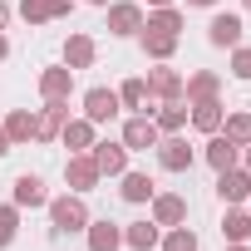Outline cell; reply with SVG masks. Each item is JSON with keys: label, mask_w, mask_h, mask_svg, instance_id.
<instances>
[{"label": "cell", "mask_w": 251, "mask_h": 251, "mask_svg": "<svg viewBox=\"0 0 251 251\" xmlns=\"http://www.w3.org/2000/svg\"><path fill=\"white\" fill-rule=\"evenodd\" d=\"M45 207H50V226H54L59 236H69V231H84V226H89V207H84V197H79V192L50 197Z\"/></svg>", "instance_id": "cell-1"}, {"label": "cell", "mask_w": 251, "mask_h": 251, "mask_svg": "<svg viewBox=\"0 0 251 251\" xmlns=\"http://www.w3.org/2000/svg\"><path fill=\"white\" fill-rule=\"evenodd\" d=\"M153 158H158V168H163V173H187L197 153L187 148V138H182V133H163V138H158V148H153Z\"/></svg>", "instance_id": "cell-2"}, {"label": "cell", "mask_w": 251, "mask_h": 251, "mask_svg": "<svg viewBox=\"0 0 251 251\" xmlns=\"http://www.w3.org/2000/svg\"><path fill=\"white\" fill-rule=\"evenodd\" d=\"M64 182H69V192H94L99 182H103V173H99V163L89 158V153H69V163H64Z\"/></svg>", "instance_id": "cell-3"}, {"label": "cell", "mask_w": 251, "mask_h": 251, "mask_svg": "<svg viewBox=\"0 0 251 251\" xmlns=\"http://www.w3.org/2000/svg\"><path fill=\"white\" fill-rule=\"evenodd\" d=\"M138 30H143V5H138V0H113V5H108V35L128 40Z\"/></svg>", "instance_id": "cell-4"}, {"label": "cell", "mask_w": 251, "mask_h": 251, "mask_svg": "<svg viewBox=\"0 0 251 251\" xmlns=\"http://www.w3.org/2000/svg\"><path fill=\"white\" fill-rule=\"evenodd\" d=\"M158 123L148 118V113H133L128 123H123V148H128V153H148V148H158Z\"/></svg>", "instance_id": "cell-5"}, {"label": "cell", "mask_w": 251, "mask_h": 251, "mask_svg": "<svg viewBox=\"0 0 251 251\" xmlns=\"http://www.w3.org/2000/svg\"><path fill=\"white\" fill-rule=\"evenodd\" d=\"M69 123V99H59V103H45L40 113H35V143H59V128Z\"/></svg>", "instance_id": "cell-6"}, {"label": "cell", "mask_w": 251, "mask_h": 251, "mask_svg": "<svg viewBox=\"0 0 251 251\" xmlns=\"http://www.w3.org/2000/svg\"><path fill=\"white\" fill-rule=\"evenodd\" d=\"M118 89H103V84H94L89 94H84V118L89 123H108V118H118Z\"/></svg>", "instance_id": "cell-7"}, {"label": "cell", "mask_w": 251, "mask_h": 251, "mask_svg": "<svg viewBox=\"0 0 251 251\" xmlns=\"http://www.w3.org/2000/svg\"><path fill=\"white\" fill-rule=\"evenodd\" d=\"M246 192H251V173L236 163V168H226V173H217V197L226 202V207H246Z\"/></svg>", "instance_id": "cell-8"}, {"label": "cell", "mask_w": 251, "mask_h": 251, "mask_svg": "<svg viewBox=\"0 0 251 251\" xmlns=\"http://www.w3.org/2000/svg\"><path fill=\"white\" fill-rule=\"evenodd\" d=\"M89 158L99 163V173H103V177H123V173H128V148H123V138H118V143H108V138H103V143H94V148H89Z\"/></svg>", "instance_id": "cell-9"}, {"label": "cell", "mask_w": 251, "mask_h": 251, "mask_svg": "<svg viewBox=\"0 0 251 251\" xmlns=\"http://www.w3.org/2000/svg\"><path fill=\"white\" fill-rule=\"evenodd\" d=\"M74 94V69L69 64H54V69H40V99L45 103H59Z\"/></svg>", "instance_id": "cell-10"}, {"label": "cell", "mask_w": 251, "mask_h": 251, "mask_svg": "<svg viewBox=\"0 0 251 251\" xmlns=\"http://www.w3.org/2000/svg\"><path fill=\"white\" fill-rule=\"evenodd\" d=\"M148 99H158V103H168V99H182V74L173 69V64H158V69H148Z\"/></svg>", "instance_id": "cell-11"}, {"label": "cell", "mask_w": 251, "mask_h": 251, "mask_svg": "<svg viewBox=\"0 0 251 251\" xmlns=\"http://www.w3.org/2000/svg\"><path fill=\"white\" fill-rule=\"evenodd\" d=\"M202 158L212 163V173H226V168H236V163H241V143H231L226 133H207Z\"/></svg>", "instance_id": "cell-12"}, {"label": "cell", "mask_w": 251, "mask_h": 251, "mask_svg": "<svg viewBox=\"0 0 251 251\" xmlns=\"http://www.w3.org/2000/svg\"><path fill=\"white\" fill-rule=\"evenodd\" d=\"M222 118H226V103H222V99L187 103V123H192L197 133H222Z\"/></svg>", "instance_id": "cell-13"}, {"label": "cell", "mask_w": 251, "mask_h": 251, "mask_svg": "<svg viewBox=\"0 0 251 251\" xmlns=\"http://www.w3.org/2000/svg\"><path fill=\"white\" fill-rule=\"evenodd\" d=\"M241 35H246L241 15H212V25H207V45H217V50H236Z\"/></svg>", "instance_id": "cell-14"}, {"label": "cell", "mask_w": 251, "mask_h": 251, "mask_svg": "<svg viewBox=\"0 0 251 251\" xmlns=\"http://www.w3.org/2000/svg\"><path fill=\"white\" fill-rule=\"evenodd\" d=\"M10 202H15L20 212H25V207H30V212H35V207H45V202H50V192H45V177H35V173H20V177H15V187H10Z\"/></svg>", "instance_id": "cell-15"}, {"label": "cell", "mask_w": 251, "mask_h": 251, "mask_svg": "<svg viewBox=\"0 0 251 251\" xmlns=\"http://www.w3.org/2000/svg\"><path fill=\"white\" fill-rule=\"evenodd\" d=\"M153 222L158 226H182L187 222V197H177V192H153Z\"/></svg>", "instance_id": "cell-16"}, {"label": "cell", "mask_w": 251, "mask_h": 251, "mask_svg": "<svg viewBox=\"0 0 251 251\" xmlns=\"http://www.w3.org/2000/svg\"><path fill=\"white\" fill-rule=\"evenodd\" d=\"M59 143H64L69 153H89V148L99 143V123H89V118H69L64 128H59Z\"/></svg>", "instance_id": "cell-17"}, {"label": "cell", "mask_w": 251, "mask_h": 251, "mask_svg": "<svg viewBox=\"0 0 251 251\" xmlns=\"http://www.w3.org/2000/svg\"><path fill=\"white\" fill-rule=\"evenodd\" d=\"M84 236H89V251H118L123 246V226L118 222H108V217H89V226H84Z\"/></svg>", "instance_id": "cell-18"}, {"label": "cell", "mask_w": 251, "mask_h": 251, "mask_svg": "<svg viewBox=\"0 0 251 251\" xmlns=\"http://www.w3.org/2000/svg\"><path fill=\"white\" fill-rule=\"evenodd\" d=\"M217 94H222V74H212V69H197V74L182 79V99L187 103H202V99H217Z\"/></svg>", "instance_id": "cell-19"}, {"label": "cell", "mask_w": 251, "mask_h": 251, "mask_svg": "<svg viewBox=\"0 0 251 251\" xmlns=\"http://www.w3.org/2000/svg\"><path fill=\"white\" fill-rule=\"evenodd\" d=\"M94 59H99L94 35H69V40H64V64H69V69H94Z\"/></svg>", "instance_id": "cell-20"}, {"label": "cell", "mask_w": 251, "mask_h": 251, "mask_svg": "<svg viewBox=\"0 0 251 251\" xmlns=\"http://www.w3.org/2000/svg\"><path fill=\"white\" fill-rule=\"evenodd\" d=\"M153 123H158V133H182L187 128V99H168L153 108Z\"/></svg>", "instance_id": "cell-21"}, {"label": "cell", "mask_w": 251, "mask_h": 251, "mask_svg": "<svg viewBox=\"0 0 251 251\" xmlns=\"http://www.w3.org/2000/svg\"><path fill=\"white\" fill-rule=\"evenodd\" d=\"M118 182H123V187H118V197H123V202H133V207L153 202V192H158V182H153L148 173H123Z\"/></svg>", "instance_id": "cell-22"}, {"label": "cell", "mask_w": 251, "mask_h": 251, "mask_svg": "<svg viewBox=\"0 0 251 251\" xmlns=\"http://www.w3.org/2000/svg\"><path fill=\"white\" fill-rule=\"evenodd\" d=\"M158 236H163V226H158L153 217H148V222H128V226H123V246H128V251H153Z\"/></svg>", "instance_id": "cell-23"}, {"label": "cell", "mask_w": 251, "mask_h": 251, "mask_svg": "<svg viewBox=\"0 0 251 251\" xmlns=\"http://www.w3.org/2000/svg\"><path fill=\"white\" fill-rule=\"evenodd\" d=\"M138 40H143V54H148L153 64H168V59L177 54V40H182V35H158V30H138Z\"/></svg>", "instance_id": "cell-24"}, {"label": "cell", "mask_w": 251, "mask_h": 251, "mask_svg": "<svg viewBox=\"0 0 251 251\" xmlns=\"http://www.w3.org/2000/svg\"><path fill=\"white\" fill-rule=\"evenodd\" d=\"M0 128H5L10 148H25V143H35V113H30V108H15L5 123H0Z\"/></svg>", "instance_id": "cell-25"}, {"label": "cell", "mask_w": 251, "mask_h": 251, "mask_svg": "<svg viewBox=\"0 0 251 251\" xmlns=\"http://www.w3.org/2000/svg\"><path fill=\"white\" fill-rule=\"evenodd\" d=\"M182 10L177 5H158V10H148L143 15V30H158V35H182Z\"/></svg>", "instance_id": "cell-26"}, {"label": "cell", "mask_w": 251, "mask_h": 251, "mask_svg": "<svg viewBox=\"0 0 251 251\" xmlns=\"http://www.w3.org/2000/svg\"><path fill=\"white\" fill-rule=\"evenodd\" d=\"M118 103L153 118V108H148V84H143V79H123V84H118Z\"/></svg>", "instance_id": "cell-27"}, {"label": "cell", "mask_w": 251, "mask_h": 251, "mask_svg": "<svg viewBox=\"0 0 251 251\" xmlns=\"http://www.w3.org/2000/svg\"><path fill=\"white\" fill-rule=\"evenodd\" d=\"M222 236H226V241H246V236H251V212H246V207H226Z\"/></svg>", "instance_id": "cell-28"}, {"label": "cell", "mask_w": 251, "mask_h": 251, "mask_svg": "<svg viewBox=\"0 0 251 251\" xmlns=\"http://www.w3.org/2000/svg\"><path fill=\"white\" fill-rule=\"evenodd\" d=\"M158 246H163V251H197V231H192L187 222H182V226H163Z\"/></svg>", "instance_id": "cell-29"}, {"label": "cell", "mask_w": 251, "mask_h": 251, "mask_svg": "<svg viewBox=\"0 0 251 251\" xmlns=\"http://www.w3.org/2000/svg\"><path fill=\"white\" fill-rule=\"evenodd\" d=\"M222 133L246 148V143H251V113H226V118H222Z\"/></svg>", "instance_id": "cell-30"}, {"label": "cell", "mask_w": 251, "mask_h": 251, "mask_svg": "<svg viewBox=\"0 0 251 251\" xmlns=\"http://www.w3.org/2000/svg\"><path fill=\"white\" fill-rule=\"evenodd\" d=\"M15 231H20V207L15 202H0V251L15 241Z\"/></svg>", "instance_id": "cell-31"}, {"label": "cell", "mask_w": 251, "mask_h": 251, "mask_svg": "<svg viewBox=\"0 0 251 251\" xmlns=\"http://www.w3.org/2000/svg\"><path fill=\"white\" fill-rule=\"evenodd\" d=\"M20 20L25 25H45V20H54V10H50V0H20Z\"/></svg>", "instance_id": "cell-32"}, {"label": "cell", "mask_w": 251, "mask_h": 251, "mask_svg": "<svg viewBox=\"0 0 251 251\" xmlns=\"http://www.w3.org/2000/svg\"><path fill=\"white\" fill-rule=\"evenodd\" d=\"M231 74L251 84V45H236V50H231Z\"/></svg>", "instance_id": "cell-33"}, {"label": "cell", "mask_w": 251, "mask_h": 251, "mask_svg": "<svg viewBox=\"0 0 251 251\" xmlns=\"http://www.w3.org/2000/svg\"><path fill=\"white\" fill-rule=\"evenodd\" d=\"M50 10H54V20H64V15L74 10V0H50Z\"/></svg>", "instance_id": "cell-34"}, {"label": "cell", "mask_w": 251, "mask_h": 251, "mask_svg": "<svg viewBox=\"0 0 251 251\" xmlns=\"http://www.w3.org/2000/svg\"><path fill=\"white\" fill-rule=\"evenodd\" d=\"M10 25V5H5V0H0V30H5Z\"/></svg>", "instance_id": "cell-35"}, {"label": "cell", "mask_w": 251, "mask_h": 251, "mask_svg": "<svg viewBox=\"0 0 251 251\" xmlns=\"http://www.w3.org/2000/svg\"><path fill=\"white\" fill-rule=\"evenodd\" d=\"M207 5H217V0H187V10H207Z\"/></svg>", "instance_id": "cell-36"}, {"label": "cell", "mask_w": 251, "mask_h": 251, "mask_svg": "<svg viewBox=\"0 0 251 251\" xmlns=\"http://www.w3.org/2000/svg\"><path fill=\"white\" fill-rule=\"evenodd\" d=\"M241 168H246V173H251V143H246V148H241Z\"/></svg>", "instance_id": "cell-37"}, {"label": "cell", "mask_w": 251, "mask_h": 251, "mask_svg": "<svg viewBox=\"0 0 251 251\" xmlns=\"http://www.w3.org/2000/svg\"><path fill=\"white\" fill-rule=\"evenodd\" d=\"M10 153V138H5V128H0V158H5Z\"/></svg>", "instance_id": "cell-38"}, {"label": "cell", "mask_w": 251, "mask_h": 251, "mask_svg": "<svg viewBox=\"0 0 251 251\" xmlns=\"http://www.w3.org/2000/svg\"><path fill=\"white\" fill-rule=\"evenodd\" d=\"M10 54V40H5V30H0V59H5Z\"/></svg>", "instance_id": "cell-39"}, {"label": "cell", "mask_w": 251, "mask_h": 251, "mask_svg": "<svg viewBox=\"0 0 251 251\" xmlns=\"http://www.w3.org/2000/svg\"><path fill=\"white\" fill-rule=\"evenodd\" d=\"M226 251H251V246L246 241H226Z\"/></svg>", "instance_id": "cell-40"}, {"label": "cell", "mask_w": 251, "mask_h": 251, "mask_svg": "<svg viewBox=\"0 0 251 251\" xmlns=\"http://www.w3.org/2000/svg\"><path fill=\"white\" fill-rule=\"evenodd\" d=\"M143 5H148V10H158V5H173V0H143Z\"/></svg>", "instance_id": "cell-41"}, {"label": "cell", "mask_w": 251, "mask_h": 251, "mask_svg": "<svg viewBox=\"0 0 251 251\" xmlns=\"http://www.w3.org/2000/svg\"><path fill=\"white\" fill-rule=\"evenodd\" d=\"M84 5H108V0H84Z\"/></svg>", "instance_id": "cell-42"}, {"label": "cell", "mask_w": 251, "mask_h": 251, "mask_svg": "<svg viewBox=\"0 0 251 251\" xmlns=\"http://www.w3.org/2000/svg\"><path fill=\"white\" fill-rule=\"evenodd\" d=\"M241 5H246V10H251V0H241Z\"/></svg>", "instance_id": "cell-43"}, {"label": "cell", "mask_w": 251, "mask_h": 251, "mask_svg": "<svg viewBox=\"0 0 251 251\" xmlns=\"http://www.w3.org/2000/svg\"><path fill=\"white\" fill-rule=\"evenodd\" d=\"M246 207H251V192H246Z\"/></svg>", "instance_id": "cell-44"}, {"label": "cell", "mask_w": 251, "mask_h": 251, "mask_svg": "<svg viewBox=\"0 0 251 251\" xmlns=\"http://www.w3.org/2000/svg\"><path fill=\"white\" fill-rule=\"evenodd\" d=\"M246 241H251V236H246Z\"/></svg>", "instance_id": "cell-45"}]
</instances>
